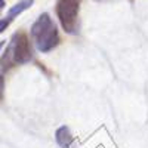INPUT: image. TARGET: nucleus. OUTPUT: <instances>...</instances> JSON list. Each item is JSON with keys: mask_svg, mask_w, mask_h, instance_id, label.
<instances>
[{"mask_svg": "<svg viewBox=\"0 0 148 148\" xmlns=\"http://www.w3.org/2000/svg\"><path fill=\"white\" fill-rule=\"evenodd\" d=\"M31 37L40 52H51L59 43V34L49 14H42L31 27Z\"/></svg>", "mask_w": 148, "mask_h": 148, "instance_id": "nucleus-1", "label": "nucleus"}, {"mask_svg": "<svg viewBox=\"0 0 148 148\" xmlns=\"http://www.w3.org/2000/svg\"><path fill=\"white\" fill-rule=\"evenodd\" d=\"M33 53L28 36L25 33H16L12 37V42L5 52V56L2 58V62L6 64H27L30 62Z\"/></svg>", "mask_w": 148, "mask_h": 148, "instance_id": "nucleus-2", "label": "nucleus"}, {"mask_svg": "<svg viewBox=\"0 0 148 148\" xmlns=\"http://www.w3.org/2000/svg\"><path fill=\"white\" fill-rule=\"evenodd\" d=\"M79 10L80 0H58L56 2V15L65 33L76 34L79 31Z\"/></svg>", "mask_w": 148, "mask_h": 148, "instance_id": "nucleus-3", "label": "nucleus"}, {"mask_svg": "<svg viewBox=\"0 0 148 148\" xmlns=\"http://www.w3.org/2000/svg\"><path fill=\"white\" fill-rule=\"evenodd\" d=\"M55 138H56V142L61 148H70L73 141H74L73 135H71V132L67 126H61L55 133Z\"/></svg>", "mask_w": 148, "mask_h": 148, "instance_id": "nucleus-4", "label": "nucleus"}, {"mask_svg": "<svg viewBox=\"0 0 148 148\" xmlns=\"http://www.w3.org/2000/svg\"><path fill=\"white\" fill-rule=\"evenodd\" d=\"M33 3H34V0H21V2L15 3L14 6L9 9V12H8V19H9V21L14 19V16L22 14L24 10H27L28 8H31Z\"/></svg>", "mask_w": 148, "mask_h": 148, "instance_id": "nucleus-5", "label": "nucleus"}, {"mask_svg": "<svg viewBox=\"0 0 148 148\" xmlns=\"http://www.w3.org/2000/svg\"><path fill=\"white\" fill-rule=\"evenodd\" d=\"M3 90H5V79H3L2 71H0V101L3 99Z\"/></svg>", "mask_w": 148, "mask_h": 148, "instance_id": "nucleus-6", "label": "nucleus"}, {"mask_svg": "<svg viewBox=\"0 0 148 148\" xmlns=\"http://www.w3.org/2000/svg\"><path fill=\"white\" fill-rule=\"evenodd\" d=\"M9 19H0V33H3L6 28H8V25H9Z\"/></svg>", "mask_w": 148, "mask_h": 148, "instance_id": "nucleus-7", "label": "nucleus"}, {"mask_svg": "<svg viewBox=\"0 0 148 148\" xmlns=\"http://www.w3.org/2000/svg\"><path fill=\"white\" fill-rule=\"evenodd\" d=\"M6 6V3H5V0H0V10H2L3 8Z\"/></svg>", "mask_w": 148, "mask_h": 148, "instance_id": "nucleus-8", "label": "nucleus"}, {"mask_svg": "<svg viewBox=\"0 0 148 148\" xmlns=\"http://www.w3.org/2000/svg\"><path fill=\"white\" fill-rule=\"evenodd\" d=\"M2 46H3V42H0V49H2Z\"/></svg>", "mask_w": 148, "mask_h": 148, "instance_id": "nucleus-9", "label": "nucleus"}, {"mask_svg": "<svg viewBox=\"0 0 148 148\" xmlns=\"http://www.w3.org/2000/svg\"><path fill=\"white\" fill-rule=\"evenodd\" d=\"M98 2H101V0H98Z\"/></svg>", "mask_w": 148, "mask_h": 148, "instance_id": "nucleus-10", "label": "nucleus"}]
</instances>
